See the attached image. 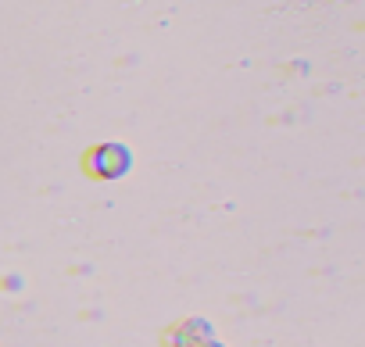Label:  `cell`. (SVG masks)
I'll use <instances>...</instances> for the list:
<instances>
[{
    "label": "cell",
    "instance_id": "obj_1",
    "mask_svg": "<svg viewBox=\"0 0 365 347\" xmlns=\"http://www.w3.org/2000/svg\"><path fill=\"white\" fill-rule=\"evenodd\" d=\"M86 165V176L90 180H101V183H111V180H122L125 172L133 168V150L118 140H108V143H97L86 150L83 157Z\"/></svg>",
    "mask_w": 365,
    "mask_h": 347
}]
</instances>
